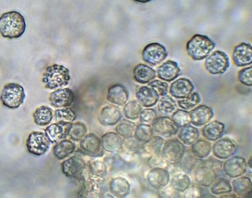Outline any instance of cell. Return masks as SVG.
Returning a JSON list of instances; mask_svg holds the SVG:
<instances>
[{
	"mask_svg": "<svg viewBox=\"0 0 252 198\" xmlns=\"http://www.w3.org/2000/svg\"><path fill=\"white\" fill-rule=\"evenodd\" d=\"M222 163V161L212 158L201 159L193 170L194 182L203 187H210L220 175Z\"/></svg>",
	"mask_w": 252,
	"mask_h": 198,
	"instance_id": "6da1fadb",
	"label": "cell"
},
{
	"mask_svg": "<svg viewBox=\"0 0 252 198\" xmlns=\"http://www.w3.org/2000/svg\"><path fill=\"white\" fill-rule=\"evenodd\" d=\"M25 30V19L18 12H7L0 17V34L2 37L18 38L24 34Z\"/></svg>",
	"mask_w": 252,
	"mask_h": 198,
	"instance_id": "7a4b0ae2",
	"label": "cell"
},
{
	"mask_svg": "<svg viewBox=\"0 0 252 198\" xmlns=\"http://www.w3.org/2000/svg\"><path fill=\"white\" fill-rule=\"evenodd\" d=\"M70 79L69 70L63 65L55 64L46 68L42 81L45 88L55 89L67 85Z\"/></svg>",
	"mask_w": 252,
	"mask_h": 198,
	"instance_id": "3957f363",
	"label": "cell"
},
{
	"mask_svg": "<svg viewBox=\"0 0 252 198\" xmlns=\"http://www.w3.org/2000/svg\"><path fill=\"white\" fill-rule=\"evenodd\" d=\"M215 43L205 35L196 34L188 41L186 51L193 60L206 58L215 48Z\"/></svg>",
	"mask_w": 252,
	"mask_h": 198,
	"instance_id": "277c9868",
	"label": "cell"
},
{
	"mask_svg": "<svg viewBox=\"0 0 252 198\" xmlns=\"http://www.w3.org/2000/svg\"><path fill=\"white\" fill-rule=\"evenodd\" d=\"M25 94L24 88L19 84L10 82L3 87L0 100L5 107L10 109H16L24 102Z\"/></svg>",
	"mask_w": 252,
	"mask_h": 198,
	"instance_id": "5b68a950",
	"label": "cell"
},
{
	"mask_svg": "<svg viewBox=\"0 0 252 198\" xmlns=\"http://www.w3.org/2000/svg\"><path fill=\"white\" fill-rule=\"evenodd\" d=\"M185 152L184 145L178 139L172 138L164 142L160 154L168 163L177 164L182 159Z\"/></svg>",
	"mask_w": 252,
	"mask_h": 198,
	"instance_id": "8992f818",
	"label": "cell"
},
{
	"mask_svg": "<svg viewBox=\"0 0 252 198\" xmlns=\"http://www.w3.org/2000/svg\"><path fill=\"white\" fill-rule=\"evenodd\" d=\"M204 66L206 70L211 74H222L229 67V59L225 52L216 50L206 57Z\"/></svg>",
	"mask_w": 252,
	"mask_h": 198,
	"instance_id": "52a82bcc",
	"label": "cell"
},
{
	"mask_svg": "<svg viewBox=\"0 0 252 198\" xmlns=\"http://www.w3.org/2000/svg\"><path fill=\"white\" fill-rule=\"evenodd\" d=\"M151 125L153 134L162 138L176 135L180 128L171 118L167 116L157 117Z\"/></svg>",
	"mask_w": 252,
	"mask_h": 198,
	"instance_id": "ba28073f",
	"label": "cell"
},
{
	"mask_svg": "<svg viewBox=\"0 0 252 198\" xmlns=\"http://www.w3.org/2000/svg\"><path fill=\"white\" fill-rule=\"evenodd\" d=\"M50 141L45 133L33 131L30 134L26 142L29 152L35 156L44 154L49 149Z\"/></svg>",
	"mask_w": 252,
	"mask_h": 198,
	"instance_id": "9c48e42d",
	"label": "cell"
},
{
	"mask_svg": "<svg viewBox=\"0 0 252 198\" xmlns=\"http://www.w3.org/2000/svg\"><path fill=\"white\" fill-rule=\"evenodd\" d=\"M168 53L165 47L158 42H152L146 45L142 52V57L145 62L157 65L167 57Z\"/></svg>",
	"mask_w": 252,
	"mask_h": 198,
	"instance_id": "30bf717a",
	"label": "cell"
},
{
	"mask_svg": "<svg viewBox=\"0 0 252 198\" xmlns=\"http://www.w3.org/2000/svg\"><path fill=\"white\" fill-rule=\"evenodd\" d=\"M61 167L65 176L81 180L85 173L86 163L83 159L74 156L63 161Z\"/></svg>",
	"mask_w": 252,
	"mask_h": 198,
	"instance_id": "8fae6325",
	"label": "cell"
},
{
	"mask_svg": "<svg viewBox=\"0 0 252 198\" xmlns=\"http://www.w3.org/2000/svg\"><path fill=\"white\" fill-rule=\"evenodd\" d=\"M79 149L81 153L91 157L100 156L103 149L101 138L94 133L84 136L79 143Z\"/></svg>",
	"mask_w": 252,
	"mask_h": 198,
	"instance_id": "7c38bea8",
	"label": "cell"
},
{
	"mask_svg": "<svg viewBox=\"0 0 252 198\" xmlns=\"http://www.w3.org/2000/svg\"><path fill=\"white\" fill-rule=\"evenodd\" d=\"M222 163V170L224 174L230 178H236L243 175L247 170L245 159L240 156L231 157Z\"/></svg>",
	"mask_w": 252,
	"mask_h": 198,
	"instance_id": "4fadbf2b",
	"label": "cell"
},
{
	"mask_svg": "<svg viewBox=\"0 0 252 198\" xmlns=\"http://www.w3.org/2000/svg\"><path fill=\"white\" fill-rule=\"evenodd\" d=\"M237 151L235 143L228 138H220L212 146L213 155L220 159H226L233 156Z\"/></svg>",
	"mask_w": 252,
	"mask_h": 198,
	"instance_id": "5bb4252c",
	"label": "cell"
},
{
	"mask_svg": "<svg viewBox=\"0 0 252 198\" xmlns=\"http://www.w3.org/2000/svg\"><path fill=\"white\" fill-rule=\"evenodd\" d=\"M233 61L238 67L250 65L252 62V47L247 43L242 42L236 45L232 54Z\"/></svg>",
	"mask_w": 252,
	"mask_h": 198,
	"instance_id": "9a60e30c",
	"label": "cell"
},
{
	"mask_svg": "<svg viewBox=\"0 0 252 198\" xmlns=\"http://www.w3.org/2000/svg\"><path fill=\"white\" fill-rule=\"evenodd\" d=\"M190 123L195 126H204L214 116L212 109L204 105H199L189 112Z\"/></svg>",
	"mask_w": 252,
	"mask_h": 198,
	"instance_id": "2e32d148",
	"label": "cell"
},
{
	"mask_svg": "<svg viewBox=\"0 0 252 198\" xmlns=\"http://www.w3.org/2000/svg\"><path fill=\"white\" fill-rule=\"evenodd\" d=\"M194 86L188 79L180 78L173 81L169 87V93L176 99L188 97L193 91Z\"/></svg>",
	"mask_w": 252,
	"mask_h": 198,
	"instance_id": "e0dca14e",
	"label": "cell"
},
{
	"mask_svg": "<svg viewBox=\"0 0 252 198\" xmlns=\"http://www.w3.org/2000/svg\"><path fill=\"white\" fill-rule=\"evenodd\" d=\"M72 91L67 88L57 89L52 92L49 100L50 104L56 108H66L70 106L74 101Z\"/></svg>",
	"mask_w": 252,
	"mask_h": 198,
	"instance_id": "ac0fdd59",
	"label": "cell"
},
{
	"mask_svg": "<svg viewBox=\"0 0 252 198\" xmlns=\"http://www.w3.org/2000/svg\"><path fill=\"white\" fill-rule=\"evenodd\" d=\"M147 179L153 188L159 190L168 185L170 175L166 168L153 167L148 172Z\"/></svg>",
	"mask_w": 252,
	"mask_h": 198,
	"instance_id": "d6986e66",
	"label": "cell"
},
{
	"mask_svg": "<svg viewBox=\"0 0 252 198\" xmlns=\"http://www.w3.org/2000/svg\"><path fill=\"white\" fill-rule=\"evenodd\" d=\"M181 72L177 63L172 60H167L157 69L158 77L168 82L172 81L177 79L180 75Z\"/></svg>",
	"mask_w": 252,
	"mask_h": 198,
	"instance_id": "ffe728a7",
	"label": "cell"
},
{
	"mask_svg": "<svg viewBox=\"0 0 252 198\" xmlns=\"http://www.w3.org/2000/svg\"><path fill=\"white\" fill-rule=\"evenodd\" d=\"M224 127V124L220 121H209L202 128V136L208 141H216L223 135Z\"/></svg>",
	"mask_w": 252,
	"mask_h": 198,
	"instance_id": "44dd1931",
	"label": "cell"
},
{
	"mask_svg": "<svg viewBox=\"0 0 252 198\" xmlns=\"http://www.w3.org/2000/svg\"><path fill=\"white\" fill-rule=\"evenodd\" d=\"M128 97V90L122 84H114L108 90L107 99L110 103L116 106H123L127 101Z\"/></svg>",
	"mask_w": 252,
	"mask_h": 198,
	"instance_id": "7402d4cb",
	"label": "cell"
},
{
	"mask_svg": "<svg viewBox=\"0 0 252 198\" xmlns=\"http://www.w3.org/2000/svg\"><path fill=\"white\" fill-rule=\"evenodd\" d=\"M137 101L144 107L149 108L155 105L159 96L151 87L147 86L140 87L136 92Z\"/></svg>",
	"mask_w": 252,
	"mask_h": 198,
	"instance_id": "603a6c76",
	"label": "cell"
},
{
	"mask_svg": "<svg viewBox=\"0 0 252 198\" xmlns=\"http://www.w3.org/2000/svg\"><path fill=\"white\" fill-rule=\"evenodd\" d=\"M122 117L120 110L114 106L102 108L98 116L100 123L104 126H111L118 122Z\"/></svg>",
	"mask_w": 252,
	"mask_h": 198,
	"instance_id": "cb8c5ba5",
	"label": "cell"
},
{
	"mask_svg": "<svg viewBox=\"0 0 252 198\" xmlns=\"http://www.w3.org/2000/svg\"><path fill=\"white\" fill-rule=\"evenodd\" d=\"M232 189L237 197H251L252 191L251 180L246 176L236 177L232 182Z\"/></svg>",
	"mask_w": 252,
	"mask_h": 198,
	"instance_id": "d4e9b609",
	"label": "cell"
},
{
	"mask_svg": "<svg viewBox=\"0 0 252 198\" xmlns=\"http://www.w3.org/2000/svg\"><path fill=\"white\" fill-rule=\"evenodd\" d=\"M133 77L136 81L145 84L155 79L156 72L147 65L139 64L133 69Z\"/></svg>",
	"mask_w": 252,
	"mask_h": 198,
	"instance_id": "484cf974",
	"label": "cell"
},
{
	"mask_svg": "<svg viewBox=\"0 0 252 198\" xmlns=\"http://www.w3.org/2000/svg\"><path fill=\"white\" fill-rule=\"evenodd\" d=\"M81 180L83 182V192L89 197V195L93 197V195L97 193L104 182L103 177L91 173L90 175L85 173Z\"/></svg>",
	"mask_w": 252,
	"mask_h": 198,
	"instance_id": "4316f807",
	"label": "cell"
},
{
	"mask_svg": "<svg viewBox=\"0 0 252 198\" xmlns=\"http://www.w3.org/2000/svg\"><path fill=\"white\" fill-rule=\"evenodd\" d=\"M101 140L103 149L107 152L116 153L122 149L123 140L117 133H105L101 137Z\"/></svg>",
	"mask_w": 252,
	"mask_h": 198,
	"instance_id": "83f0119b",
	"label": "cell"
},
{
	"mask_svg": "<svg viewBox=\"0 0 252 198\" xmlns=\"http://www.w3.org/2000/svg\"><path fill=\"white\" fill-rule=\"evenodd\" d=\"M199 136L198 129L189 124L181 127L177 133L178 139L185 145H191L198 139Z\"/></svg>",
	"mask_w": 252,
	"mask_h": 198,
	"instance_id": "f1b7e54d",
	"label": "cell"
},
{
	"mask_svg": "<svg viewBox=\"0 0 252 198\" xmlns=\"http://www.w3.org/2000/svg\"><path fill=\"white\" fill-rule=\"evenodd\" d=\"M111 193L118 198L126 197L130 190V185L125 178L121 177L114 178L111 181L109 185Z\"/></svg>",
	"mask_w": 252,
	"mask_h": 198,
	"instance_id": "f546056e",
	"label": "cell"
},
{
	"mask_svg": "<svg viewBox=\"0 0 252 198\" xmlns=\"http://www.w3.org/2000/svg\"><path fill=\"white\" fill-rule=\"evenodd\" d=\"M212 151L211 143L205 139H197L190 147V152L196 158L204 159L207 158Z\"/></svg>",
	"mask_w": 252,
	"mask_h": 198,
	"instance_id": "4dcf8cb0",
	"label": "cell"
},
{
	"mask_svg": "<svg viewBox=\"0 0 252 198\" xmlns=\"http://www.w3.org/2000/svg\"><path fill=\"white\" fill-rule=\"evenodd\" d=\"M75 145L72 141L65 139L57 143L53 149L54 155L59 159H63L72 154Z\"/></svg>",
	"mask_w": 252,
	"mask_h": 198,
	"instance_id": "1f68e13d",
	"label": "cell"
},
{
	"mask_svg": "<svg viewBox=\"0 0 252 198\" xmlns=\"http://www.w3.org/2000/svg\"><path fill=\"white\" fill-rule=\"evenodd\" d=\"M52 110L46 106H41L37 108L33 114V118L35 124L39 126H45L52 120Z\"/></svg>",
	"mask_w": 252,
	"mask_h": 198,
	"instance_id": "d6a6232c",
	"label": "cell"
},
{
	"mask_svg": "<svg viewBox=\"0 0 252 198\" xmlns=\"http://www.w3.org/2000/svg\"><path fill=\"white\" fill-rule=\"evenodd\" d=\"M87 128L81 122H77L67 125L65 127V135L75 141L81 140L86 135Z\"/></svg>",
	"mask_w": 252,
	"mask_h": 198,
	"instance_id": "836d02e7",
	"label": "cell"
},
{
	"mask_svg": "<svg viewBox=\"0 0 252 198\" xmlns=\"http://www.w3.org/2000/svg\"><path fill=\"white\" fill-rule=\"evenodd\" d=\"M191 184L189 177L185 173L179 172L175 174L170 180L171 186L176 191L183 193Z\"/></svg>",
	"mask_w": 252,
	"mask_h": 198,
	"instance_id": "e575fe53",
	"label": "cell"
},
{
	"mask_svg": "<svg viewBox=\"0 0 252 198\" xmlns=\"http://www.w3.org/2000/svg\"><path fill=\"white\" fill-rule=\"evenodd\" d=\"M210 192L215 195L229 193L232 191L230 181L224 177H217L210 185Z\"/></svg>",
	"mask_w": 252,
	"mask_h": 198,
	"instance_id": "d590c367",
	"label": "cell"
},
{
	"mask_svg": "<svg viewBox=\"0 0 252 198\" xmlns=\"http://www.w3.org/2000/svg\"><path fill=\"white\" fill-rule=\"evenodd\" d=\"M158 102V110L161 114L171 115L177 109L176 102L169 95L162 96Z\"/></svg>",
	"mask_w": 252,
	"mask_h": 198,
	"instance_id": "8d00e7d4",
	"label": "cell"
},
{
	"mask_svg": "<svg viewBox=\"0 0 252 198\" xmlns=\"http://www.w3.org/2000/svg\"><path fill=\"white\" fill-rule=\"evenodd\" d=\"M66 125H62L56 123L48 126L45 130V134L50 142L57 143L62 139L65 135Z\"/></svg>",
	"mask_w": 252,
	"mask_h": 198,
	"instance_id": "74e56055",
	"label": "cell"
},
{
	"mask_svg": "<svg viewBox=\"0 0 252 198\" xmlns=\"http://www.w3.org/2000/svg\"><path fill=\"white\" fill-rule=\"evenodd\" d=\"M76 118L75 113L70 108L58 109L55 111L56 123L62 125L72 123Z\"/></svg>",
	"mask_w": 252,
	"mask_h": 198,
	"instance_id": "f35d334b",
	"label": "cell"
},
{
	"mask_svg": "<svg viewBox=\"0 0 252 198\" xmlns=\"http://www.w3.org/2000/svg\"><path fill=\"white\" fill-rule=\"evenodd\" d=\"M163 143V138L154 135L147 142L143 143L142 148L148 154L151 155L157 154L160 153Z\"/></svg>",
	"mask_w": 252,
	"mask_h": 198,
	"instance_id": "ab89813d",
	"label": "cell"
},
{
	"mask_svg": "<svg viewBox=\"0 0 252 198\" xmlns=\"http://www.w3.org/2000/svg\"><path fill=\"white\" fill-rule=\"evenodd\" d=\"M134 138L140 143H144L153 136L152 127L150 124L141 123L138 124L134 130Z\"/></svg>",
	"mask_w": 252,
	"mask_h": 198,
	"instance_id": "60d3db41",
	"label": "cell"
},
{
	"mask_svg": "<svg viewBox=\"0 0 252 198\" xmlns=\"http://www.w3.org/2000/svg\"><path fill=\"white\" fill-rule=\"evenodd\" d=\"M195 157L190 152H185L182 159L178 163L180 167L185 172H189L194 170L196 165L201 161Z\"/></svg>",
	"mask_w": 252,
	"mask_h": 198,
	"instance_id": "b9f144b4",
	"label": "cell"
},
{
	"mask_svg": "<svg viewBox=\"0 0 252 198\" xmlns=\"http://www.w3.org/2000/svg\"><path fill=\"white\" fill-rule=\"evenodd\" d=\"M142 110V106L137 101L135 100L129 101L124 108L125 117L128 119L132 120L139 118Z\"/></svg>",
	"mask_w": 252,
	"mask_h": 198,
	"instance_id": "7bdbcfd3",
	"label": "cell"
},
{
	"mask_svg": "<svg viewBox=\"0 0 252 198\" xmlns=\"http://www.w3.org/2000/svg\"><path fill=\"white\" fill-rule=\"evenodd\" d=\"M201 101L200 96L197 92H192L188 97L177 101L178 105L182 109L189 110L193 109Z\"/></svg>",
	"mask_w": 252,
	"mask_h": 198,
	"instance_id": "ee69618b",
	"label": "cell"
},
{
	"mask_svg": "<svg viewBox=\"0 0 252 198\" xmlns=\"http://www.w3.org/2000/svg\"><path fill=\"white\" fill-rule=\"evenodd\" d=\"M135 128L134 122L127 120L122 119L116 127L117 133L124 138L132 136Z\"/></svg>",
	"mask_w": 252,
	"mask_h": 198,
	"instance_id": "f6af8a7d",
	"label": "cell"
},
{
	"mask_svg": "<svg viewBox=\"0 0 252 198\" xmlns=\"http://www.w3.org/2000/svg\"><path fill=\"white\" fill-rule=\"evenodd\" d=\"M171 115V119L179 128L190 123L189 112L187 110L177 109Z\"/></svg>",
	"mask_w": 252,
	"mask_h": 198,
	"instance_id": "bcb514c9",
	"label": "cell"
},
{
	"mask_svg": "<svg viewBox=\"0 0 252 198\" xmlns=\"http://www.w3.org/2000/svg\"><path fill=\"white\" fill-rule=\"evenodd\" d=\"M140 143L133 136L126 137L123 140L122 148L129 153H137L140 149Z\"/></svg>",
	"mask_w": 252,
	"mask_h": 198,
	"instance_id": "7dc6e473",
	"label": "cell"
},
{
	"mask_svg": "<svg viewBox=\"0 0 252 198\" xmlns=\"http://www.w3.org/2000/svg\"><path fill=\"white\" fill-rule=\"evenodd\" d=\"M89 168L90 173L96 176L104 177L107 173L106 164L99 160L91 161L89 164Z\"/></svg>",
	"mask_w": 252,
	"mask_h": 198,
	"instance_id": "c3c4849f",
	"label": "cell"
},
{
	"mask_svg": "<svg viewBox=\"0 0 252 198\" xmlns=\"http://www.w3.org/2000/svg\"><path fill=\"white\" fill-rule=\"evenodd\" d=\"M238 79L243 84L247 86H251L252 85V66L241 69L238 72Z\"/></svg>",
	"mask_w": 252,
	"mask_h": 198,
	"instance_id": "681fc988",
	"label": "cell"
},
{
	"mask_svg": "<svg viewBox=\"0 0 252 198\" xmlns=\"http://www.w3.org/2000/svg\"><path fill=\"white\" fill-rule=\"evenodd\" d=\"M148 85L153 88L159 96H163L168 93L169 85L166 82L156 79L149 82Z\"/></svg>",
	"mask_w": 252,
	"mask_h": 198,
	"instance_id": "f907efd6",
	"label": "cell"
},
{
	"mask_svg": "<svg viewBox=\"0 0 252 198\" xmlns=\"http://www.w3.org/2000/svg\"><path fill=\"white\" fill-rule=\"evenodd\" d=\"M157 117V112L154 109L147 108L142 110L139 119L141 123L150 125Z\"/></svg>",
	"mask_w": 252,
	"mask_h": 198,
	"instance_id": "816d5d0a",
	"label": "cell"
},
{
	"mask_svg": "<svg viewBox=\"0 0 252 198\" xmlns=\"http://www.w3.org/2000/svg\"><path fill=\"white\" fill-rule=\"evenodd\" d=\"M148 163L152 168L161 167L166 169L168 166V163L165 160L160 153L151 155Z\"/></svg>",
	"mask_w": 252,
	"mask_h": 198,
	"instance_id": "f5cc1de1",
	"label": "cell"
},
{
	"mask_svg": "<svg viewBox=\"0 0 252 198\" xmlns=\"http://www.w3.org/2000/svg\"><path fill=\"white\" fill-rule=\"evenodd\" d=\"M184 193L185 198H200L202 197L201 188L195 185L190 186Z\"/></svg>",
	"mask_w": 252,
	"mask_h": 198,
	"instance_id": "db71d44e",
	"label": "cell"
},
{
	"mask_svg": "<svg viewBox=\"0 0 252 198\" xmlns=\"http://www.w3.org/2000/svg\"><path fill=\"white\" fill-rule=\"evenodd\" d=\"M161 196L163 197H171L174 196V193L176 192L170 185H167L159 190Z\"/></svg>",
	"mask_w": 252,
	"mask_h": 198,
	"instance_id": "11a10c76",
	"label": "cell"
},
{
	"mask_svg": "<svg viewBox=\"0 0 252 198\" xmlns=\"http://www.w3.org/2000/svg\"><path fill=\"white\" fill-rule=\"evenodd\" d=\"M226 195H222V196H220V197H223V198H225V197H227V198H235V197H237V196L235 194H230V195H227V193L226 194Z\"/></svg>",
	"mask_w": 252,
	"mask_h": 198,
	"instance_id": "9f6ffc18",
	"label": "cell"
},
{
	"mask_svg": "<svg viewBox=\"0 0 252 198\" xmlns=\"http://www.w3.org/2000/svg\"><path fill=\"white\" fill-rule=\"evenodd\" d=\"M252 156H250V157H249L248 160V167L251 169H252Z\"/></svg>",
	"mask_w": 252,
	"mask_h": 198,
	"instance_id": "6f0895ef",
	"label": "cell"
},
{
	"mask_svg": "<svg viewBox=\"0 0 252 198\" xmlns=\"http://www.w3.org/2000/svg\"><path fill=\"white\" fill-rule=\"evenodd\" d=\"M135 1L141 2V3H146L150 1H151L152 0H134Z\"/></svg>",
	"mask_w": 252,
	"mask_h": 198,
	"instance_id": "680465c9",
	"label": "cell"
}]
</instances>
